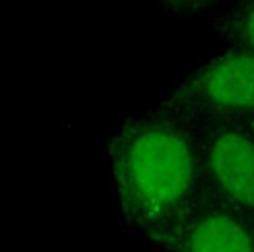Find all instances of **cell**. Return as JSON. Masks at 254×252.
Returning a JSON list of instances; mask_svg holds the SVG:
<instances>
[{"instance_id":"1","label":"cell","mask_w":254,"mask_h":252,"mask_svg":"<svg viewBox=\"0 0 254 252\" xmlns=\"http://www.w3.org/2000/svg\"><path fill=\"white\" fill-rule=\"evenodd\" d=\"M106 154L120 221L148 243L203 193L198 129L159 103L125 115L109 136Z\"/></svg>"},{"instance_id":"2","label":"cell","mask_w":254,"mask_h":252,"mask_svg":"<svg viewBox=\"0 0 254 252\" xmlns=\"http://www.w3.org/2000/svg\"><path fill=\"white\" fill-rule=\"evenodd\" d=\"M159 104L195 126L228 125L254 131V53L223 47Z\"/></svg>"},{"instance_id":"3","label":"cell","mask_w":254,"mask_h":252,"mask_svg":"<svg viewBox=\"0 0 254 252\" xmlns=\"http://www.w3.org/2000/svg\"><path fill=\"white\" fill-rule=\"evenodd\" d=\"M203 192L254 227V131L244 126H196Z\"/></svg>"},{"instance_id":"4","label":"cell","mask_w":254,"mask_h":252,"mask_svg":"<svg viewBox=\"0 0 254 252\" xmlns=\"http://www.w3.org/2000/svg\"><path fill=\"white\" fill-rule=\"evenodd\" d=\"M154 246L161 252H254V227L203 192Z\"/></svg>"},{"instance_id":"5","label":"cell","mask_w":254,"mask_h":252,"mask_svg":"<svg viewBox=\"0 0 254 252\" xmlns=\"http://www.w3.org/2000/svg\"><path fill=\"white\" fill-rule=\"evenodd\" d=\"M212 30L223 47L254 53V0H228L215 13Z\"/></svg>"},{"instance_id":"6","label":"cell","mask_w":254,"mask_h":252,"mask_svg":"<svg viewBox=\"0 0 254 252\" xmlns=\"http://www.w3.org/2000/svg\"><path fill=\"white\" fill-rule=\"evenodd\" d=\"M164 11L180 17H200L217 13L228 0H154Z\"/></svg>"}]
</instances>
